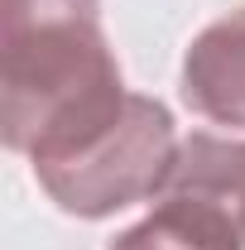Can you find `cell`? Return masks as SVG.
I'll return each instance as SVG.
<instances>
[{"label": "cell", "mask_w": 245, "mask_h": 250, "mask_svg": "<svg viewBox=\"0 0 245 250\" xmlns=\"http://www.w3.org/2000/svg\"><path fill=\"white\" fill-rule=\"evenodd\" d=\"M125 101L96 0L0 5V135L29 168L96 140Z\"/></svg>", "instance_id": "1"}, {"label": "cell", "mask_w": 245, "mask_h": 250, "mask_svg": "<svg viewBox=\"0 0 245 250\" xmlns=\"http://www.w3.org/2000/svg\"><path fill=\"white\" fill-rule=\"evenodd\" d=\"M178 145L183 140L173 130L168 106L130 92L125 111L96 140H87L82 149L53 164H39L34 178L67 217L101 221L144 197H163L173 164H178Z\"/></svg>", "instance_id": "2"}, {"label": "cell", "mask_w": 245, "mask_h": 250, "mask_svg": "<svg viewBox=\"0 0 245 250\" xmlns=\"http://www.w3.org/2000/svg\"><path fill=\"white\" fill-rule=\"evenodd\" d=\"M178 96L192 116L221 125L231 135L245 130V10L212 20L187 43Z\"/></svg>", "instance_id": "3"}, {"label": "cell", "mask_w": 245, "mask_h": 250, "mask_svg": "<svg viewBox=\"0 0 245 250\" xmlns=\"http://www.w3.org/2000/svg\"><path fill=\"white\" fill-rule=\"evenodd\" d=\"M106 250H245L241 221L197 192H163L149 217L125 226Z\"/></svg>", "instance_id": "4"}]
</instances>
